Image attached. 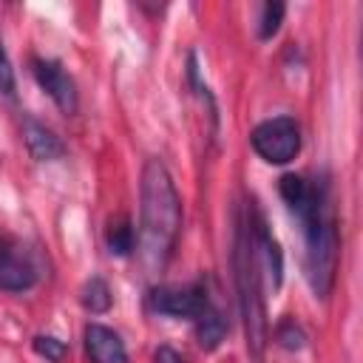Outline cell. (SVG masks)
<instances>
[{"label": "cell", "instance_id": "52a82bcc", "mask_svg": "<svg viewBox=\"0 0 363 363\" xmlns=\"http://www.w3.org/2000/svg\"><path fill=\"white\" fill-rule=\"evenodd\" d=\"M31 74H34L37 85L54 99V105L62 113H74L77 111V85L68 77V71L62 68V62L37 57V60H31Z\"/></svg>", "mask_w": 363, "mask_h": 363}, {"label": "cell", "instance_id": "8fae6325", "mask_svg": "<svg viewBox=\"0 0 363 363\" xmlns=\"http://www.w3.org/2000/svg\"><path fill=\"white\" fill-rule=\"evenodd\" d=\"M105 244L113 255H130V250L136 247V230H133L128 216H116V218L108 221Z\"/></svg>", "mask_w": 363, "mask_h": 363}, {"label": "cell", "instance_id": "e0dca14e", "mask_svg": "<svg viewBox=\"0 0 363 363\" xmlns=\"http://www.w3.org/2000/svg\"><path fill=\"white\" fill-rule=\"evenodd\" d=\"M153 360L156 363H184V357L176 349H170V346H159L156 354H153Z\"/></svg>", "mask_w": 363, "mask_h": 363}, {"label": "cell", "instance_id": "30bf717a", "mask_svg": "<svg viewBox=\"0 0 363 363\" xmlns=\"http://www.w3.org/2000/svg\"><path fill=\"white\" fill-rule=\"evenodd\" d=\"M227 318L221 315V309L218 306H213V303H207L204 306V312L196 318V337H199V346L201 349H216L221 340H224V335H227Z\"/></svg>", "mask_w": 363, "mask_h": 363}, {"label": "cell", "instance_id": "2e32d148", "mask_svg": "<svg viewBox=\"0 0 363 363\" xmlns=\"http://www.w3.org/2000/svg\"><path fill=\"white\" fill-rule=\"evenodd\" d=\"M14 91H17L14 68H11V60H9V54H6L3 40H0V94H6L9 99H14Z\"/></svg>", "mask_w": 363, "mask_h": 363}, {"label": "cell", "instance_id": "277c9868", "mask_svg": "<svg viewBox=\"0 0 363 363\" xmlns=\"http://www.w3.org/2000/svg\"><path fill=\"white\" fill-rule=\"evenodd\" d=\"M252 150L269 164H289L301 153V128L292 116L264 119L250 133Z\"/></svg>", "mask_w": 363, "mask_h": 363}, {"label": "cell", "instance_id": "6da1fadb", "mask_svg": "<svg viewBox=\"0 0 363 363\" xmlns=\"http://www.w3.org/2000/svg\"><path fill=\"white\" fill-rule=\"evenodd\" d=\"M139 201V255L147 269H162L170 261L182 230V199L164 162H145Z\"/></svg>", "mask_w": 363, "mask_h": 363}, {"label": "cell", "instance_id": "8992f818", "mask_svg": "<svg viewBox=\"0 0 363 363\" xmlns=\"http://www.w3.org/2000/svg\"><path fill=\"white\" fill-rule=\"evenodd\" d=\"M147 303L159 315L170 318H199L204 306L210 303V295L204 284H190V286H156L147 295Z\"/></svg>", "mask_w": 363, "mask_h": 363}, {"label": "cell", "instance_id": "4fadbf2b", "mask_svg": "<svg viewBox=\"0 0 363 363\" xmlns=\"http://www.w3.org/2000/svg\"><path fill=\"white\" fill-rule=\"evenodd\" d=\"M284 3H264L261 9V20H258V37L261 40H269L278 34L281 28V20H284Z\"/></svg>", "mask_w": 363, "mask_h": 363}, {"label": "cell", "instance_id": "5b68a950", "mask_svg": "<svg viewBox=\"0 0 363 363\" xmlns=\"http://www.w3.org/2000/svg\"><path fill=\"white\" fill-rule=\"evenodd\" d=\"M40 272L31 252L9 233H0V289L3 292H26L37 284Z\"/></svg>", "mask_w": 363, "mask_h": 363}, {"label": "cell", "instance_id": "9a60e30c", "mask_svg": "<svg viewBox=\"0 0 363 363\" xmlns=\"http://www.w3.org/2000/svg\"><path fill=\"white\" fill-rule=\"evenodd\" d=\"M275 337H278V343H281L284 349H301V346H303V332H301V326H298L295 320L278 323Z\"/></svg>", "mask_w": 363, "mask_h": 363}, {"label": "cell", "instance_id": "ba28073f", "mask_svg": "<svg viewBox=\"0 0 363 363\" xmlns=\"http://www.w3.org/2000/svg\"><path fill=\"white\" fill-rule=\"evenodd\" d=\"M82 337H85V354L91 363H128L125 343L113 329L102 323H88Z\"/></svg>", "mask_w": 363, "mask_h": 363}, {"label": "cell", "instance_id": "9c48e42d", "mask_svg": "<svg viewBox=\"0 0 363 363\" xmlns=\"http://www.w3.org/2000/svg\"><path fill=\"white\" fill-rule=\"evenodd\" d=\"M23 136H26L28 153H31L37 162H51V159H60V156L65 153L62 142H60L45 125H40V122H34V119H26Z\"/></svg>", "mask_w": 363, "mask_h": 363}, {"label": "cell", "instance_id": "3957f363", "mask_svg": "<svg viewBox=\"0 0 363 363\" xmlns=\"http://www.w3.org/2000/svg\"><path fill=\"white\" fill-rule=\"evenodd\" d=\"M233 267H235L238 306H241L244 332H247V349L252 352L255 360H261L264 346H267V309H264V295H261V264L252 247V233H250L247 218H238L235 224Z\"/></svg>", "mask_w": 363, "mask_h": 363}, {"label": "cell", "instance_id": "5bb4252c", "mask_svg": "<svg viewBox=\"0 0 363 363\" xmlns=\"http://www.w3.org/2000/svg\"><path fill=\"white\" fill-rule=\"evenodd\" d=\"M34 352L51 363H62L68 357V346L60 340V337H51V335H37L34 337Z\"/></svg>", "mask_w": 363, "mask_h": 363}, {"label": "cell", "instance_id": "7c38bea8", "mask_svg": "<svg viewBox=\"0 0 363 363\" xmlns=\"http://www.w3.org/2000/svg\"><path fill=\"white\" fill-rule=\"evenodd\" d=\"M111 301H113L111 286H108L99 275H94V278L82 286V306H85L88 312L102 315V312H108V309H111Z\"/></svg>", "mask_w": 363, "mask_h": 363}, {"label": "cell", "instance_id": "7a4b0ae2", "mask_svg": "<svg viewBox=\"0 0 363 363\" xmlns=\"http://www.w3.org/2000/svg\"><path fill=\"white\" fill-rule=\"evenodd\" d=\"M289 210L298 216L303 224V269L306 281L315 292V298H329L337 275V255H340V238H337V218H335V204L329 196V184H306V190L289 204Z\"/></svg>", "mask_w": 363, "mask_h": 363}]
</instances>
